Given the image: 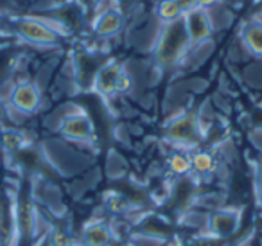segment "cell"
Instances as JSON below:
<instances>
[{"mask_svg": "<svg viewBox=\"0 0 262 246\" xmlns=\"http://www.w3.org/2000/svg\"><path fill=\"white\" fill-rule=\"evenodd\" d=\"M190 44L189 36H187L183 20H174V22L164 24V29L158 38L157 45V59L162 67H172L182 59L185 54L187 47Z\"/></svg>", "mask_w": 262, "mask_h": 246, "instance_id": "1", "label": "cell"}, {"mask_svg": "<svg viewBox=\"0 0 262 246\" xmlns=\"http://www.w3.org/2000/svg\"><path fill=\"white\" fill-rule=\"evenodd\" d=\"M182 20L190 44H201V42H205L212 34L214 20H212L208 8H203V6H198V4L189 6L183 11Z\"/></svg>", "mask_w": 262, "mask_h": 246, "instance_id": "2", "label": "cell"}, {"mask_svg": "<svg viewBox=\"0 0 262 246\" xmlns=\"http://www.w3.org/2000/svg\"><path fill=\"white\" fill-rule=\"evenodd\" d=\"M15 33L22 36L24 40L31 42L36 45H54L59 40V34L56 33L54 27H51L47 22L40 18H33V16H26V18H18L15 24Z\"/></svg>", "mask_w": 262, "mask_h": 246, "instance_id": "3", "label": "cell"}, {"mask_svg": "<svg viewBox=\"0 0 262 246\" xmlns=\"http://www.w3.org/2000/svg\"><path fill=\"white\" fill-rule=\"evenodd\" d=\"M167 137L180 146H194L200 140V128L192 115H183L172 120L167 128Z\"/></svg>", "mask_w": 262, "mask_h": 246, "instance_id": "4", "label": "cell"}, {"mask_svg": "<svg viewBox=\"0 0 262 246\" xmlns=\"http://www.w3.org/2000/svg\"><path fill=\"white\" fill-rule=\"evenodd\" d=\"M124 74V69L119 63H108L102 69H99V72L94 77V88L95 92H99L104 97L117 94V87H119V79Z\"/></svg>", "mask_w": 262, "mask_h": 246, "instance_id": "5", "label": "cell"}, {"mask_svg": "<svg viewBox=\"0 0 262 246\" xmlns=\"http://www.w3.org/2000/svg\"><path fill=\"white\" fill-rule=\"evenodd\" d=\"M61 133L72 140H90L94 137V126L84 113H74L61 124Z\"/></svg>", "mask_w": 262, "mask_h": 246, "instance_id": "6", "label": "cell"}, {"mask_svg": "<svg viewBox=\"0 0 262 246\" xmlns=\"http://www.w3.org/2000/svg\"><path fill=\"white\" fill-rule=\"evenodd\" d=\"M239 219H241V212L233 209H226L221 212H215L210 217V232L219 237H226V235H232L233 232L239 227Z\"/></svg>", "mask_w": 262, "mask_h": 246, "instance_id": "7", "label": "cell"}, {"mask_svg": "<svg viewBox=\"0 0 262 246\" xmlns=\"http://www.w3.org/2000/svg\"><path fill=\"white\" fill-rule=\"evenodd\" d=\"M11 102L20 112L31 113L40 105V92H38V88L34 87V85L24 83L15 88V92H13V95H11Z\"/></svg>", "mask_w": 262, "mask_h": 246, "instance_id": "8", "label": "cell"}, {"mask_svg": "<svg viewBox=\"0 0 262 246\" xmlns=\"http://www.w3.org/2000/svg\"><path fill=\"white\" fill-rule=\"evenodd\" d=\"M83 239L86 246H110L112 244V230L102 221L90 223L83 232Z\"/></svg>", "mask_w": 262, "mask_h": 246, "instance_id": "9", "label": "cell"}, {"mask_svg": "<svg viewBox=\"0 0 262 246\" xmlns=\"http://www.w3.org/2000/svg\"><path fill=\"white\" fill-rule=\"evenodd\" d=\"M122 26V15L119 9H102V13L95 20V31L101 36H112Z\"/></svg>", "mask_w": 262, "mask_h": 246, "instance_id": "10", "label": "cell"}, {"mask_svg": "<svg viewBox=\"0 0 262 246\" xmlns=\"http://www.w3.org/2000/svg\"><path fill=\"white\" fill-rule=\"evenodd\" d=\"M243 42L248 51L262 56V22H250L243 29Z\"/></svg>", "mask_w": 262, "mask_h": 246, "instance_id": "11", "label": "cell"}, {"mask_svg": "<svg viewBox=\"0 0 262 246\" xmlns=\"http://www.w3.org/2000/svg\"><path fill=\"white\" fill-rule=\"evenodd\" d=\"M183 4H180L178 0H162L160 6H158V16L164 24L174 22V20H180L183 16Z\"/></svg>", "mask_w": 262, "mask_h": 246, "instance_id": "12", "label": "cell"}, {"mask_svg": "<svg viewBox=\"0 0 262 246\" xmlns=\"http://www.w3.org/2000/svg\"><path fill=\"white\" fill-rule=\"evenodd\" d=\"M190 163H192V169L196 173H201V174H207V173H212L215 167V160L210 153L207 151H198L190 156Z\"/></svg>", "mask_w": 262, "mask_h": 246, "instance_id": "13", "label": "cell"}, {"mask_svg": "<svg viewBox=\"0 0 262 246\" xmlns=\"http://www.w3.org/2000/svg\"><path fill=\"white\" fill-rule=\"evenodd\" d=\"M169 166H171L172 173H176V174H187L190 169H192L190 156L183 155V153H174V155L171 156V162H169Z\"/></svg>", "mask_w": 262, "mask_h": 246, "instance_id": "14", "label": "cell"}, {"mask_svg": "<svg viewBox=\"0 0 262 246\" xmlns=\"http://www.w3.org/2000/svg\"><path fill=\"white\" fill-rule=\"evenodd\" d=\"M108 209L112 210V212H115V214L124 212V210L127 209V201L120 194H112L108 198Z\"/></svg>", "mask_w": 262, "mask_h": 246, "instance_id": "15", "label": "cell"}, {"mask_svg": "<svg viewBox=\"0 0 262 246\" xmlns=\"http://www.w3.org/2000/svg\"><path fill=\"white\" fill-rule=\"evenodd\" d=\"M257 189H258V198H260V201H262V167H260V171H258V176H257Z\"/></svg>", "mask_w": 262, "mask_h": 246, "instance_id": "16", "label": "cell"}, {"mask_svg": "<svg viewBox=\"0 0 262 246\" xmlns=\"http://www.w3.org/2000/svg\"><path fill=\"white\" fill-rule=\"evenodd\" d=\"M6 33V24L4 20H2V16H0V34H4Z\"/></svg>", "mask_w": 262, "mask_h": 246, "instance_id": "17", "label": "cell"}]
</instances>
